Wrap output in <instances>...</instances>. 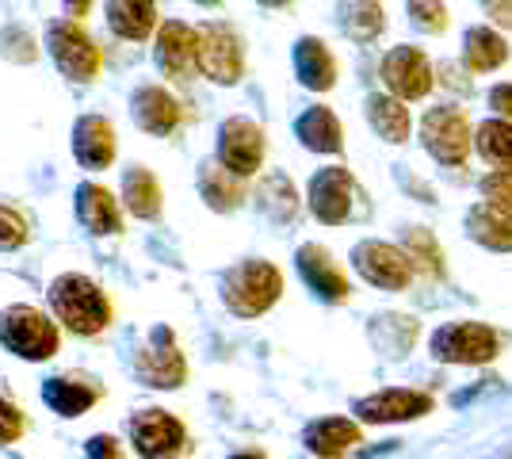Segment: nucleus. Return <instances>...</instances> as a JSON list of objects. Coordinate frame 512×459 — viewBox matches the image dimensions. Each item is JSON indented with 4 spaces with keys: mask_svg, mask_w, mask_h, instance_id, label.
<instances>
[{
    "mask_svg": "<svg viewBox=\"0 0 512 459\" xmlns=\"http://www.w3.org/2000/svg\"><path fill=\"white\" fill-rule=\"evenodd\" d=\"M50 310L77 337H100L115 322V306L107 299V291L81 272H62L50 284Z\"/></svg>",
    "mask_w": 512,
    "mask_h": 459,
    "instance_id": "obj_1",
    "label": "nucleus"
},
{
    "mask_svg": "<svg viewBox=\"0 0 512 459\" xmlns=\"http://www.w3.org/2000/svg\"><path fill=\"white\" fill-rule=\"evenodd\" d=\"M283 276L272 261H241L222 280V303L237 318H260L279 303Z\"/></svg>",
    "mask_w": 512,
    "mask_h": 459,
    "instance_id": "obj_2",
    "label": "nucleus"
},
{
    "mask_svg": "<svg viewBox=\"0 0 512 459\" xmlns=\"http://www.w3.org/2000/svg\"><path fill=\"white\" fill-rule=\"evenodd\" d=\"M0 345L20 356V360H31V364H43L50 360L58 345H62V333L58 326L46 318L39 306L16 303L8 310H0Z\"/></svg>",
    "mask_w": 512,
    "mask_h": 459,
    "instance_id": "obj_3",
    "label": "nucleus"
},
{
    "mask_svg": "<svg viewBox=\"0 0 512 459\" xmlns=\"http://www.w3.org/2000/svg\"><path fill=\"white\" fill-rule=\"evenodd\" d=\"M195 69L214 85H237L245 73V46L234 27L226 23H199L195 27Z\"/></svg>",
    "mask_w": 512,
    "mask_h": 459,
    "instance_id": "obj_4",
    "label": "nucleus"
},
{
    "mask_svg": "<svg viewBox=\"0 0 512 459\" xmlns=\"http://www.w3.org/2000/svg\"><path fill=\"white\" fill-rule=\"evenodd\" d=\"M497 352H501V333L486 322H448L432 333V356L440 364L478 368L490 364Z\"/></svg>",
    "mask_w": 512,
    "mask_h": 459,
    "instance_id": "obj_5",
    "label": "nucleus"
},
{
    "mask_svg": "<svg viewBox=\"0 0 512 459\" xmlns=\"http://www.w3.org/2000/svg\"><path fill=\"white\" fill-rule=\"evenodd\" d=\"M50 58H54V66L62 69L69 81H96L100 77V69H104V54H100V46L92 43V35H88L81 20H58L50 27Z\"/></svg>",
    "mask_w": 512,
    "mask_h": 459,
    "instance_id": "obj_6",
    "label": "nucleus"
},
{
    "mask_svg": "<svg viewBox=\"0 0 512 459\" xmlns=\"http://www.w3.org/2000/svg\"><path fill=\"white\" fill-rule=\"evenodd\" d=\"M134 372L153 391H176L188 383V360L169 326H157L146 337V345L138 349V360H134Z\"/></svg>",
    "mask_w": 512,
    "mask_h": 459,
    "instance_id": "obj_7",
    "label": "nucleus"
},
{
    "mask_svg": "<svg viewBox=\"0 0 512 459\" xmlns=\"http://www.w3.org/2000/svg\"><path fill=\"white\" fill-rule=\"evenodd\" d=\"M130 444L142 459H176L188 448V429L176 414L150 406L130 417Z\"/></svg>",
    "mask_w": 512,
    "mask_h": 459,
    "instance_id": "obj_8",
    "label": "nucleus"
},
{
    "mask_svg": "<svg viewBox=\"0 0 512 459\" xmlns=\"http://www.w3.org/2000/svg\"><path fill=\"white\" fill-rule=\"evenodd\" d=\"M421 142L440 165H463L470 146H474V131H470L463 111L440 104L421 119Z\"/></svg>",
    "mask_w": 512,
    "mask_h": 459,
    "instance_id": "obj_9",
    "label": "nucleus"
},
{
    "mask_svg": "<svg viewBox=\"0 0 512 459\" xmlns=\"http://www.w3.org/2000/svg\"><path fill=\"white\" fill-rule=\"evenodd\" d=\"M352 264L371 287L383 291H406L413 280V261L406 257V249L386 245V241H360L352 249Z\"/></svg>",
    "mask_w": 512,
    "mask_h": 459,
    "instance_id": "obj_10",
    "label": "nucleus"
},
{
    "mask_svg": "<svg viewBox=\"0 0 512 459\" xmlns=\"http://www.w3.org/2000/svg\"><path fill=\"white\" fill-rule=\"evenodd\" d=\"M379 73H383V85L390 88V96H398V100H425L436 85L432 62L417 46H394L383 58Z\"/></svg>",
    "mask_w": 512,
    "mask_h": 459,
    "instance_id": "obj_11",
    "label": "nucleus"
},
{
    "mask_svg": "<svg viewBox=\"0 0 512 459\" xmlns=\"http://www.w3.org/2000/svg\"><path fill=\"white\" fill-rule=\"evenodd\" d=\"M264 150H268V142H264V131L256 127L253 119H226L222 127H218V161L237 176H253L260 173V165H264Z\"/></svg>",
    "mask_w": 512,
    "mask_h": 459,
    "instance_id": "obj_12",
    "label": "nucleus"
},
{
    "mask_svg": "<svg viewBox=\"0 0 512 459\" xmlns=\"http://www.w3.org/2000/svg\"><path fill=\"white\" fill-rule=\"evenodd\" d=\"M352 196H356V176L344 165L318 169L310 180V211L325 226H341L352 219Z\"/></svg>",
    "mask_w": 512,
    "mask_h": 459,
    "instance_id": "obj_13",
    "label": "nucleus"
},
{
    "mask_svg": "<svg viewBox=\"0 0 512 459\" xmlns=\"http://www.w3.org/2000/svg\"><path fill=\"white\" fill-rule=\"evenodd\" d=\"M428 410H432V394L409 391V387H386V391L367 394L352 406V414L367 425H398V421L425 417Z\"/></svg>",
    "mask_w": 512,
    "mask_h": 459,
    "instance_id": "obj_14",
    "label": "nucleus"
},
{
    "mask_svg": "<svg viewBox=\"0 0 512 459\" xmlns=\"http://www.w3.org/2000/svg\"><path fill=\"white\" fill-rule=\"evenodd\" d=\"M299 272L302 280H306V287L318 295V299H325V303H348L352 299V284H348V276H344V268L337 261H333V253L325 249V245H302L299 249Z\"/></svg>",
    "mask_w": 512,
    "mask_h": 459,
    "instance_id": "obj_15",
    "label": "nucleus"
},
{
    "mask_svg": "<svg viewBox=\"0 0 512 459\" xmlns=\"http://www.w3.org/2000/svg\"><path fill=\"white\" fill-rule=\"evenodd\" d=\"M134 123L153 138H172L184 123V104L165 85H146L134 92Z\"/></svg>",
    "mask_w": 512,
    "mask_h": 459,
    "instance_id": "obj_16",
    "label": "nucleus"
},
{
    "mask_svg": "<svg viewBox=\"0 0 512 459\" xmlns=\"http://www.w3.org/2000/svg\"><path fill=\"white\" fill-rule=\"evenodd\" d=\"M119 153V138H115V127L104 115H81L77 127H73V157L81 161V169L88 173H100L115 161Z\"/></svg>",
    "mask_w": 512,
    "mask_h": 459,
    "instance_id": "obj_17",
    "label": "nucleus"
},
{
    "mask_svg": "<svg viewBox=\"0 0 512 459\" xmlns=\"http://www.w3.org/2000/svg\"><path fill=\"white\" fill-rule=\"evenodd\" d=\"M153 58L169 81H188L195 73V31L180 20H165L157 27Z\"/></svg>",
    "mask_w": 512,
    "mask_h": 459,
    "instance_id": "obj_18",
    "label": "nucleus"
},
{
    "mask_svg": "<svg viewBox=\"0 0 512 459\" xmlns=\"http://www.w3.org/2000/svg\"><path fill=\"white\" fill-rule=\"evenodd\" d=\"M100 398H104V387H100V383H92L88 375H77V372L50 375V379H46V387H43V402L58 417L88 414Z\"/></svg>",
    "mask_w": 512,
    "mask_h": 459,
    "instance_id": "obj_19",
    "label": "nucleus"
},
{
    "mask_svg": "<svg viewBox=\"0 0 512 459\" xmlns=\"http://www.w3.org/2000/svg\"><path fill=\"white\" fill-rule=\"evenodd\" d=\"M302 444L321 459H341V456H348L352 448H360L363 433L352 417H318V421L306 425Z\"/></svg>",
    "mask_w": 512,
    "mask_h": 459,
    "instance_id": "obj_20",
    "label": "nucleus"
},
{
    "mask_svg": "<svg viewBox=\"0 0 512 459\" xmlns=\"http://www.w3.org/2000/svg\"><path fill=\"white\" fill-rule=\"evenodd\" d=\"M77 219L85 222V230L100 234V238H115L123 234V211H119V199L107 192L104 184L85 180L77 188Z\"/></svg>",
    "mask_w": 512,
    "mask_h": 459,
    "instance_id": "obj_21",
    "label": "nucleus"
},
{
    "mask_svg": "<svg viewBox=\"0 0 512 459\" xmlns=\"http://www.w3.org/2000/svg\"><path fill=\"white\" fill-rule=\"evenodd\" d=\"M107 23L119 39L146 43L157 35V0H107Z\"/></svg>",
    "mask_w": 512,
    "mask_h": 459,
    "instance_id": "obj_22",
    "label": "nucleus"
},
{
    "mask_svg": "<svg viewBox=\"0 0 512 459\" xmlns=\"http://www.w3.org/2000/svg\"><path fill=\"white\" fill-rule=\"evenodd\" d=\"M295 73H299V81L306 88L329 92V88L337 85V58H333V50L321 39L306 35V39L295 43Z\"/></svg>",
    "mask_w": 512,
    "mask_h": 459,
    "instance_id": "obj_23",
    "label": "nucleus"
},
{
    "mask_svg": "<svg viewBox=\"0 0 512 459\" xmlns=\"http://www.w3.org/2000/svg\"><path fill=\"white\" fill-rule=\"evenodd\" d=\"M467 234L493 253H512V211L497 203H478L467 211Z\"/></svg>",
    "mask_w": 512,
    "mask_h": 459,
    "instance_id": "obj_24",
    "label": "nucleus"
},
{
    "mask_svg": "<svg viewBox=\"0 0 512 459\" xmlns=\"http://www.w3.org/2000/svg\"><path fill=\"white\" fill-rule=\"evenodd\" d=\"M241 180H245V176L230 173L222 161H207V165L199 169V192H203L211 211H237L241 199H245V184H241Z\"/></svg>",
    "mask_w": 512,
    "mask_h": 459,
    "instance_id": "obj_25",
    "label": "nucleus"
},
{
    "mask_svg": "<svg viewBox=\"0 0 512 459\" xmlns=\"http://www.w3.org/2000/svg\"><path fill=\"white\" fill-rule=\"evenodd\" d=\"M295 134L302 138V146L314 153H341L344 150V131H341V119L333 115L329 108H310L299 115L295 123Z\"/></svg>",
    "mask_w": 512,
    "mask_h": 459,
    "instance_id": "obj_26",
    "label": "nucleus"
},
{
    "mask_svg": "<svg viewBox=\"0 0 512 459\" xmlns=\"http://www.w3.org/2000/svg\"><path fill=\"white\" fill-rule=\"evenodd\" d=\"M509 62V43L493 27H470L463 39V66L467 73H493Z\"/></svg>",
    "mask_w": 512,
    "mask_h": 459,
    "instance_id": "obj_27",
    "label": "nucleus"
},
{
    "mask_svg": "<svg viewBox=\"0 0 512 459\" xmlns=\"http://www.w3.org/2000/svg\"><path fill=\"white\" fill-rule=\"evenodd\" d=\"M367 119H371L375 134H379V138H386V142H394V146H402V142L409 138V127H413L406 100L386 96V92L367 96Z\"/></svg>",
    "mask_w": 512,
    "mask_h": 459,
    "instance_id": "obj_28",
    "label": "nucleus"
},
{
    "mask_svg": "<svg viewBox=\"0 0 512 459\" xmlns=\"http://www.w3.org/2000/svg\"><path fill=\"white\" fill-rule=\"evenodd\" d=\"M123 199H127V211L134 219H157L161 215V184L146 165H134L123 176Z\"/></svg>",
    "mask_w": 512,
    "mask_h": 459,
    "instance_id": "obj_29",
    "label": "nucleus"
},
{
    "mask_svg": "<svg viewBox=\"0 0 512 459\" xmlns=\"http://www.w3.org/2000/svg\"><path fill=\"white\" fill-rule=\"evenodd\" d=\"M341 27H344V35L356 39V43H375L386 27L383 4H379V0H344Z\"/></svg>",
    "mask_w": 512,
    "mask_h": 459,
    "instance_id": "obj_30",
    "label": "nucleus"
},
{
    "mask_svg": "<svg viewBox=\"0 0 512 459\" xmlns=\"http://www.w3.org/2000/svg\"><path fill=\"white\" fill-rule=\"evenodd\" d=\"M474 146L490 161L493 169H512V123L509 119H490L474 131Z\"/></svg>",
    "mask_w": 512,
    "mask_h": 459,
    "instance_id": "obj_31",
    "label": "nucleus"
},
{
    "mask_svg": "<svg viewBox=\"0 0 512 459\" xmlns=\"http://www.w3.org/2000/svg\"><path fill=\"white\" fill-rule=\"evenodd\" d=\"M260 207L276 222H291V219H299L302 203H299L295 184L283 173H272V176H264V184H260Z\"/></svg>",
    "mask_w": 512,
    "mask_h": 459,
    "instance_id": "obj_32",
    "label": "nucleus"
},
{
    "mask_svg": "<svg viewBox=\"0 0 512 459\" xmlns=\"http://www.w3.org/2000/svg\"><path fill=\"white\" fill-rule=\"evenodd\" d=\"M406 257L413 261V272H421V276H428V280H440V276H444L440 241L432 238V230H425V226L406 230Z\"/></svg>",
    "mask_w": 512,
    "mask_h": 459,
    "instance_id": "obj_33",
    "label": "nucleus"
},
{
    "mask_svg": "<svg viewBox=\"0 0 512 459\" xmlns=\"http://www.w3.org/2000/svg\"><path fill=\"white\" fill-rule=\"evenodd\" d=\"M409 20L425 35H440L448 27V4L444 0H409Z\"/></svg>",
    "mask_w": 512,
    "mask_h": 459,
    "instance_id": "obj_34",
    "label": "nucleus"
},
{
    "mask_svg": "<svg viewBox=\"0 0 512 459\" xmlns=\"http://www.w3.org/2000/svg\"><path fill=\"white\" fill-rule=\"evenodd\" d=\"M0 54L12 58V62H35L39 46H35V39L23 27H8V31H0Z\"/></svg>",
    "mask_w": 512,
    "mask_h": 459,
    "instance_id": "obj_35",
    "label": "nucleus"
},
{
    "mask_svg": "<svg viewBox=\"0 0 512 459\" xmlns=\"http://www.w3.org/2000/svg\"><path fill=\"white\" fill-rule=\"evenodd\" d=\"M27 238H31L27 219H23L20 211L0 203V249H20V245H27Z\"/></svg>",
    "mask_w": 512,
    "mask_h": 459,
    "instance_id": "obj_36",
    "label": "nucleus"
},
{
    "mask_svg": "<svg viewBox=\"0 0 512 459\" xmlns=\"http://www.w3.org/2000/svg\"><path fill=\"white\" fill-rule=\"evenodd\" d=\"M482 196H486V203L512 211V169H497V173L482 176Z\"/></svg>",
    "mask_w": 512,
    "mask_h": 459,
    "instance_id": "obj_37",
    "label": "nucleus"
},
{
    "mask_svg": "<svg viewBox=\"0 0 512 459\" xmlns=\"http://www.w3.org/2000/svg\"><path fill=\"white\" fill-rule=\"evenodd\" d=\"M23 429H27V417L16 402H8V398H0V444H16L23 437Z\"/></svg>",
    "mask_w": 512,
    "mask_h": 459,
    "instance_id": "obj_38",
    "label": "nucleus"
},
{
    "mask_svg": "<svg viewBox=\"0 0 512 459\" xmlns=\"http://www.w3.org/2000/svg\"><path fill=\"white\" fill-rule=\"evenodd\" d=\"M88 459H127V452L111 433H96L88 437Z\"/></svg>",
    "mask_w": 512,
    "mask_h": 459,
    "instance_id": "obj_39",
    "label": "nucleus"
},
{
    "mask_svg": "<svg viewBox=\"0 0 512 459\" xmlns=\"http://www.w3.org/2000/svg\"><path fill=\"white\" fill-rule=\"evenodd\" d=\"M482 8L497 27H512V0H482Z\"/></svg>",
    "mask_w": 512,
    "mask_h": 459,
    "instance_id": "obj_40",
    "label": "nucleus"
},
{
    "mask_svg": "<svg viewBox=\"0 0 512 459\" xmlns=\"http://www.w3.org/2000/svg\"><path fill=\"white\" fill-rule=\"evenodd\" d=\"M490 108L501 115V119H509L512 123V85H497L490 92Z\"/></svg>",
    "mask_w": 512,
    "mask_h": 459,
    "instance_id": "obj_41",
    "label": "nucleus"
},
{
    "mask_svg": "<svg viewBox=\"0 0 512 459\" xmlns=\"http://www.w3.org/2000/svg\"><path fill=\"white\" fill-rule=\"evenodd\" d=\"M440 81H444V85H451L455 92H470V81H463V69L451 66V62H444V66H440Z\"/></svg>",
    "mask_w": 512,
    "mask_h": 459,
    "instance_id": "obj_42",
    "label": "nucleus"
},
{
    "mask_svg": "<svg viewBox=\"0 0 512 459\" xmlns=\"http://www.w3.org/2000/svg\"><path fill=\"white\" fill-rule=\"evenodd\" d=\"M65 12H69V20H85L88 8H92V0H62Z\"/></svg>",
    "mask_w": 512,
    "mask_h": 459,
    "instance_id": "obj_43",
    "label": "nucleus"
},
{
    "mask_svg": "<svg viewBox=\"0 0 512 459\" xmlns=\"http://www.w3.org/2000/svg\"><path fill=\"white\" fill-rule=\"evenodd\" d=\"M230 459H268L264 452H256V448H249V452H234Z\"/></svg>",
    "mask_w": 512,
    "mask_h": 459,
    "instance_id": "obj_44",
    "label": "nucleus"
},
{
    "mask_svg": "<svg viewBox=\"0 0 512 459\" xmlns=\"http://www.w3.org/2000/svg\"><path fill=\"white\" fill-rule=\"evenodd\" d=\"M260 4H268V8H283V4H291V0H260Z\"/></svg>",
    "mask_w": 512,
    "mask_h": 459,
    "instance_id": "obj_45",
    "label": "nucleus"
},
{
    "mask_svg": "<svg viewBox=\"0 0 512 459\" xmlns=\"http://www.w3.org/2000/svg\"><path fill=\"white\" fill-rule=\"evenodd\" d=\"M195 4H207V8H214V4H222V0H195Z\"/></svg>",
    "mask_w": 512,
    "mask_h": 459,
    "instance_id": "obj_46",
    "label": "nucleus"
}]
</instances>
